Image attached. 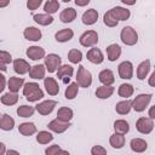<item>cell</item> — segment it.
<instances>
[{
  "label": "cell",
  "mask_w": 155,
  "mask_h": 155,
  "mask_svg": "<svg viewBox=\"0 0 155 155\" xmlns=\"http://www.w3.org/2000/svg\"><path fill=\"white\" fill-rule=\"evenodd\" d=\"M23 94L29 102H36L44 97V92L36 82H27L23 87Z\"/></svg>",
  "instance_id": "1"
},
{
  "label": "cell",
  "mask_w": 155,
  "mask_h": 155,
  "mask_svg": "<svg viewBox=\"0 0 155 155\" xmlns=\"http://www.w3.org/2000/svg\"><path fill=\"white\" fill-rule=\"evenodd\" d=\"M121 41L127 46H133L138 41V34L132 27H124L120 34Z\"/></svg>",
  "instance_id": "2"
},
{
  "label": "cell",
  "mask_w": 155,
  "mask_h": 155,
  "mask_svg": "<svg viewBox=\"0 0 155 155\" xmlns=\"http://www.w3.org/2000/svg\"><path fill=\"white\" fill-rule=\"evenodd\" d=\"M153 94L151 93H142L138 94L132 102H131V107L136 110V111H143L145 110V108L148 107V104L151 101Z\"/></svg>",
  "instance_id": "3"
},
{
  "label": "cell",
  "mask_w": 155,
  "mask_h": 155,
  "mask_svg": "<svg viewBox=\"0 0 155 155\" xmlns=\"http://www.w3.org/2000/svg\"><path fill=\"white\" fill-rule=\"evenodd\" d=\"M76 84L81 87H88L92 84V75L87 69H85L84 65H80L78 69Z\"/></svg>",
  "instance_id": "4"
},
{
  "label": "cell",
  "mask_w": 155,
  "mask_h": 155,
  "mask_svg": "<svg viewBox=\"0 0 155 155\" xmlns=\"http://www.w3.org/2000/svg\"><path fill=\"white\" fill-rule=\"evenodd\" d=\"M80 44L84 46V47H91V46H94L97 42H98V35H97V31L94 30H87L85 31L80 39H79Z\"/></svg>",
  "instance_id": "5"
},
{
  "label": "cell",
  "mask_w": 155,
  "mask_h": 155,
  "mask_svg": "<svg viewBox=\"0 0 155 155\" xmlns=\"http://www.w3.org/2000/svg\"><path fill=\"white\" fill-rule=\"evenodd\" d=\"M136 128H137L138 132H140L143 134H149L154 128L153 119H150V117H139L136 122Z\"/></svg>",
  "instance_id": "6"
},
{
  "label": "cell",
  "mask_w": 155,
  "mask_h": 155,
  "mask_svg": "<svg viewBox=\"0 0 155 155\" xmlns=\"http://www.w3.org/2000/svg\"><path fill=\"white\" fill-rule=\"evenodd\" d=\"M62 59L58 54L56 53H50L48 56H46L45 58V68L48 70V73H53L56 71L59 67H61Z\"/></svg>",
  "instance_id": "7"
},
{
  "label": "cell",
  "mask_w": 155,
  "mask_h": 155,
  "mask_svg": "<svg viewBox=\"0 0 155 155\" xmlns=\"http://www.w3.org/2000/svg\"><path fill=\"white\" fill-rule=\"evenodd\" d=\"M117 70H119V75L121 79H131L132 75H133V65L131 62L128 61H125V62H121L117 67Z\"/></svg>",
  "instance_id": "8"
},
{
  "label": "cell",
  "mask_w": 155,
  "mask_h": 155,
  "mask_svg": "<svg viewBox=\"0 0 155 155\" xmlns=\"http://www.w3.org/2000/svg\"><path fill=\"white\" fill-rule=\"evenodd\" d=\"M56 105H57V102H56V101L47 99V101H44V102L39 103V104L35 107V109H36L38 113L41 114V115H48V114L54 109Z\"/></svg>",
  "instance_id": "9"
},
{
  "label": "cell",
  "mask_w": 155,
  "mask_h": 155,
  "mask_svg": "<svg viewBox=\"0 0 155 155\" xmlns=\"http://www.w3.org/2000/svg\"><path fill=\"white\" fill-rule=\"evenodd\" d=\"M48 128L51 130V131H53V132H56V133H62V132H64L65 130H68L69 128V126H70V122L68 121H62V120H59V119H54V120H52L48 125Z\"/></svg>",
  "instance_id": "10"
},
{
  "label": "cell",
  "mask_w": 155,
  "mask_h": 155,
  "mask_svg": "<svg viewBox=\"0 0 155 155\" xmlns=\"http://www.w3.org/2000/svg\"><path fill=\"white\" fill-rule=\"evenodd\" d=\"M109 13L116 19V21H126L130 18V10L127 8H124V7H120V6H116V7H113Z\"/></svg>",
  "instance_id": "11"
},
{
  "label": "cell",
  "mask_w": 155,
  "mask_h": 155,
  "mask_svg": "<svg viewBox=\"0 0 155 155\" xmlns=\"http://www.w3.org/2000/svg\"><path fill=\"white\" fill-rule=\"evenodd\" d=\"M44 79H45V80H44V86H45V88H46V92H47L50 96H56V94H58V92H59V86H58L57 81H56L53 78H51V76L44 78Z\"/></svg>",
  "instance_id": "12"
},
{
  "label": "cell",
  "mask_w": 155,
  "mask_h": 155,
  "mask_svg": "<svg viewBox=\"0 0 155 155\" xmlns=\"http://www.w3.org/2000/svg\"><path fill=\"white\" fill-rule=\"evenodd\" d=\"M27 56L33 61H38L45 57V50L40 46H30L27 50Z\"/></svg>",
  "instance_id": "13"
},
{
  "label": "cell",
  "mask_w": 155,
  "mask_h": 155,
  "mask_svg": "<svg viewBox=\"0 0 155 155\" xmlns=\"http://www.w3.org/2000/svg\"><path fill=\"white\" fill-rule=\"evenodd\" d=\"M23 35L29 41H39L41 39V31H40V29H38L35 27H28V28H25Z\"/></svg>",
  "instance_id": "14"
},
{
  "label": "cell",
  "mask_w": 155,
  "mask_h": 155,
  "mask_svg": "<svg viewBox=\"0 0 155 155\" xmlns=\"http://www.w3.org/2000/svg\"><path fill=\"white\" fill-rule=\"evenodd\" d=\"M45 71H46L45 65H42V64H35V65L30 67V69H29V76L31 79L40 80V79H44L45 78Z\"/></svg>",
  "instance_id": "15"
},
{
  "label": "cell",
  "mask_w": 155,
  "mask_h": 155,
  "mask_svg": "<svg viewBox=\"0 0 155 155\" xmlns=\"http://www.w3.org/2000/svg\"><path fill=\"white\" fill-rule=\"evenodd\" d=\"M82 23L86 24V25H91V24H94L98 19V12L94 10V8H90L87 10L84 15H82Z\"/></svg>",
  "instance_id": "16"
},
{
  "label": "cell",
  "mask_w": 155,
  "mask_h": 155,
  "mask_svg": "<svg viewBox=\"0 0 155 155\" xmlns=\"http://www.w3.org/2000/svg\"><path fill=\"white\" fill-rule=\"evenodd\" d=\"M87 59L93 64H101L103 62L104 57H103V53L99 48H91L87 52Z\"/></svg>",
  "instance_id": "17"
},
{
  "label": "cell",
  "mask_w": 155,
  "mask_h": 155,
  "mask_svg": "<svg viewBox=\"0 0 155 155\" xmlns=\"http://www.w3.org/2000/svg\"><path fill=\"white\" fill-rule=\"evenodd\" d=\"M13 69H15V71H16L17 74L23 75V74H25V73L29 71L30 65H29V63H28L27 61L18 58V59H15V61H13Z\"/></svg>",
  "instance_id": "18"
},
{
  "label": "cell",
  "mask_w": 155,
  "mask_h": 155,
  "mask_svg": "<svg viewBox=\"0 0 155 155\" xmlns=\"http://www.w3.org/2000/svg\"><path fill=\"white\" fill-rule=\"evenodd\" d=\"M121 54V47L117 44H111L107 47V56L110 62L116 61Z\"/></svg>",
  "instance_id": "19"
},
{
  "label": "cell",
  "mask_w": 155,
  "mask_h": 155,
  "mask_svg": "<svg viewBox=\"0 0 155 155\" xmlns=\"http://www.w3.org/2000/svg\"><path fill=\"white\" fill-rule=\"evenodd\" d=\"M76 17V11L73 8V7H68V8H64L61 15H59V19L63 22V23H70L75 19Z\"/></svg>",
  "instance_id": "20"
},
{
  "label": "cell",
  "mask_w": 155,
  "mask_h": 155,
  "mask_svg": "<svg viewBox=\"0 0 155 155\" xmlns=\"http://www.w3.org/2000/svg\"><path fill=\"white\" fill-rule=\"evenodd\" d=\"M114 93V87L110 85H103L96 90V96L101 99H107Z\"/></svg>",
  "instance_id": "21"
},
{
  "label": "cell",
  "mask_w": 155,
  "mask_h": 155,
  "mask_svg": "<svg viewBox=\"0 0 155 155\" xmlns=\"http://www.w3.org/2000/svg\"><path fill=\"white\" fill-rule=\"evenodd\" d=\"M130 145H131V149H132L133 151H136V153H143V151H145L147 148H148L147 142H145L144 139H142V138H133V139L131 140Z\"/></svg>",
  "instance_id": "22"
},
{
  "label": "cell",
  "mask_w": 155,
  "mask_h": 155,
  "mask_svg": "<svg viewBox=\"0 0 155 155\" xmlns=\"http://www.w3.org/2000/svg\"><path fill=\"white\" fill-rule=\"evenodd\" d=\"M73 36H74V31H73L71 29H69V28H67V29H62V30L57 31L56 35H54V38H56V40H57L58 42H65V41H69L70 39H73Z\"/></svg>",
  "instance_id": "23"
},
{
  "label": "cell",
  "mask_w": 155,
  "mask_h": 155,
  "mask_svg": "<svg viewBox=\"0 0 155 155\" xmlns=\"http://www.w3.org/2000/svg\"><path fill=\"white\" fill-rule=\"evenodd\" d=\"M99 78V81L103 84V85H111L114 81H115V78H114V74L110 69H104L99 73L98 75Z\"/></svg>",
  "instance_id": "24"
},
{
  "label": "cell",
  "mask_w": 155,
  "mask_h": 155,
  "mask_svg": "<svg viewBox=\"0 0 155 155\" xmlns=\"http://www.w3.org/2000/svg\"><path fill=\"white\" fill-rule=\"evenodd\" d=\"M8 90L11 91V92H18L19 91V88L23 86V84H24V79L23 78H17V76H11L10 79H8Z\"/></svg>",
  "instance_id": "25"
},
{
  "label": "cell",
  "mask_w": 155,
  "mask_h": 155,
  "mask_svg": "<svg viewBox=\"0 0 155 155\" xmlns=\"http://www.w3.org/2000/svg\"><path fill=\"white\" fill-rule=\"evenodd\" d=\"M15 126V120L7 115V114H2L0 116V128L4 131H11Z\"/></svg>",
  "instance_id": "26"
},
{
  "label": "cell",
  "mask_w": 155,
  "mask_h": 155,
  "mask_svg": "<svg viewBox=\"0 0 155 155\" xmlns=\"http://www.w3.org/2000/svg\"><path fill=\"white\" fill-rule=\"evenodd\" d=\"M149 70H150V61L149 59H145L137 68V78L139 80H144L145 76H147V74L149 73Z\"/></svg>",
  "instance_id": "27"
},
{
  "label": "cell",
  "mask_w": 155,
  "mask_h": 155,
  "mask_svg": "<svg viewBox=\"0 0 155 155\" xmlns=\"http://www.w3.org/2000/svg\"><path fill=\"white\" fill-rule=\"evenodd\" d=\"M18 131L23 136H31L36 132V126L33 122H23L18 126Z\"/></svg>",
  "instance_id": "28"
},
{
  "label": "cell",
  "mask_w": 155,
  "mask_h": 155,
  "mask_svg": "<svg viewBox=\"0 0 155 155\" xmlns=\"http://www.w3.org/2000/svg\"><path fill=\"white\" fill-rule=\"evenodd\" d=\"M109 143H110V145H111L113 148H115V149H121V148L125 145V137H124V134L115 133V134L110 136Z\"/></svg>",
  "instance_id": "29"
},
{
  "label": "cell",
  "mask_w": 155,
  "mask_h": 155,
  "mask_svg": "<svg viewBox=\"0 0 155 155\" xmlns=\"http://www.w3.org/2000/svg\"><path fill=\"white\" fill-rule=\"evenodd\" d=\"M34 21L40 24V25H48L53 22V17L48 13H39V15H34L33 16Z\"/></svg>",
  "instance_id": "30"
},
{
  "label": "cell",
  "mask_w": 155,
  "mask_h": 155,
  "mask_svg": "<svg viewBox=\"0 0 155 155\" xmlns=\"http://www.w3.org/2000/svg\"><path fill=\"white\" fill-rule=\"evenodd\" d=\"M114 130H115V133L126 134L130 131V125L126 120H116L114 122Z\"/></svg>",
  "instance_id": "31"
},
{
  "label": "cell",
  "mask_w": 155,
  "mask_h": 155,
  "mask_svg": "<svg viewBox=\"0 0 155 155\" xmlns=\"http://www.w3.org/2000/svg\"><path fill=\"white\" fill-rule=\"evenodd\" d=\"M74 70H73V67L68 65V64H64V65H61L58 68V71H57V78L63 80L64 78H71Z\"/></svg>",
  "instance_id": "32"
},
{
  "label": "cell",
  "mask_w": 155,
  "mask_h": 155,
  "mask_svg": "<svg viewBox=\"0 0 155 155\" xmlns=\"http://www.w3.org/2000/svg\"><path fill=\"white\" fill-rule=\"evenodd\" d=\"M73 117V110L70 108H67V107H62L58 109V113H57V119L62 120V121H70Z\"/></svg>",
  "instance_id": "33"
},
{
  "label": "cell",
  "mask_w": 155,
  "mask_h": 155,
  "mask_svg": "<svg viewBox=\"0 0 155 155\" xmlns=\"http://www.w3.org/2000/svg\"><path fill=\"white\" fill-rule=\"evenodd\" d=\"M131 102L130 101H121V102H119L116 105H115V110H116V113L117 114H120V115H126V114H128L130 113V110H131Z\"/></svg>",
  "instance_id": "34"
},
{
  "label": "cell",
  "mask_w": 155,
  "mask_h": 155,
  "mask_svg": "<svg viewBox=\"0 0 155 155\" xmlns=\"http://www.w3.org/2000/svg\"><path fill=\"white\" fill-rule=\"evenodd\" d=\"M18 101V94L16 92H8V93H5L2 97H1V103L5 104V105H13L16 104Z\"/></svg>",
  "instance_id": "35"
},
{
  "label": "cell",
  "mask_w": 155,
  "mask_h": 155,
  "mask_svg": "<svg viewBox=\"0 0 155 155\" xmlns=\"http://www.w3.org/2000/svg\"><path fill=\"white\" fill-rule=\"evenodd\" d=\"M117 93H119L120 97L128 98L133 94V86L130 85V84H122V85H120V87L117 90Z\"/></svg>",
  "instance_id": "36"
},
{
  "label": "cell",
  "mask_w": 155,
  "mask_h": 155,
  "mask_svg": "<svg viewBox=\"0 0 155 155\" xmlns=\"http://www.w3.org/2000/svg\"><path fill=\"white\" fill-rule=\"evenodd\" d=\"M34 111H35V108L30 105H21L17 108V114L21 117H29L34 114Z\"/></svg>",
  "instance_id": "37"
},
{
  "label": "cell",
  "mask_w": 155,
  "mask_h": 155,
  "mask_svg": "<svg viewBox=\"0 0 155 155\" xmlns=\"http://www.w3.org/2000/svg\"><path fill=\"white\" fill-rule=\"evenodd\" d=\"M59 8V2L57 0H47L45 6H44V10L46 13L48 15H52V13H56Z\"/></svg>",
  "instance_id": "38"
},
{
  "label": "cell",
  "mask_w": 155,
  "mask_h": 155,
  "mask_svg": "<svg viewBox=\"0 0 155 155\" xmlns=\"http://www.w3.org/2000/svg\"><path fill=\"white\" fill-rule=\"evenodd\" d=\"M78 90H79V85L76 82H71L65 90V98L67 99H74L78 94Z\"/></svg>",
  "instance_id": "39"
},
{
  "label": "cell",
  "mask_w": 155,
  "mask_h": 155,
  "mask_svg": "<svg viewBox=\"0 0 155 155\" xmlns=\"http://www.w3.org/2000/svg\"><path fill=\"white\" fill-rule=\"evenodd\" d=\"M52 139H53V136L50 132H47V131H40L38 133V136H36V140L40 144H47Z\"/></svg>",
  "instance_id": "40"
},
{
  "label": "cell",
  "mask_w": 155,
  "mask_h": 155,
  "mask_svg": "<svg viewBox=\"0 0 155 155\" xmlns=\"http://www.w3.org/2000/svg\"><path fill=\"white\" fill-rule=\"evenodd\" d=\"M68 59H69L71 63L78 64V63L81 62V59H82V53H81V51L75 50V48L70 50V51L68 52Z\"/></svg>",
  "instance_id": "41"
},
{
  "label": "cell",
  "mask_w": 155,
  "mask_h": 155,
  "mask_svg": "<svg viewBox=\"0 0 155 155\" xmlns=\"http://www.w3.org/2000/svg\"><path fill=\"white\" fill-rule=\"evenodd\" d=\"M103 21H104V24H105V25H108V27H110V28L116 27V25H117V23H119V21H116V19H115L110 13H109V11L104 15Z\"/></svg>",
  "instance_id": "42"
},
{
  "label": "cell",
  "mask_w": 155,
  "mask_h": 155,
  "mask_svg": "<svg viewBox=\"0 0 155 155\" xmlns=\"http://www.w3.org/2000/svg\"><path fill=\"white\" fill-rule=\"evenodd\" d=\"M45 154H46V155H54V154H68V151L62 150V149L59 148V145L54 144V145L48 147V148L45 150Z\"/></svg>",
  "instance_id": "43"
},
{
  "label": "cell",
  "mask_w": 155,
  "mask_h": 155,
  "mask_svg": "<svg viewBox=\"0 0 155 155\" xmlns=\"http://www.w3.org/2000/svg\"><path fill=\"white\" fill-rule=\"evenodd\" d=\"M41 2H42V0H28L27 1V7H28V10L34 11L41 5Z\"/></svg>",
  "instance_id": "44"
},
{
  "label": "cell",
  "mask_w": 155,
  "mask_h": 155,
  "mask_svg": "<svg viewBox=\"0 0 155 155\" xmlns=\"http://www.w3.org/2000/svg\"><path fill=\"white\" fill-rule=\"evenodd\" d=\"M91 154L92 155H105L107 154V150L103 147H101V145H94L91 149Z\"/></svg>",
  "instance_id": "45"
},
{
  "label": "cell",
  "mask_w": 155,
  "mask_h": 155,
  "mask_svg": "<svg viewBox=\"0 0 155 155\" xmlns=\"http://www.w3.org/2000/svg\"><path fill=\"white\" fill-rule=\"evenodd\" d=\"M0 61L4 62L5 64H7V63H11V62H12V57H11V54H10L8 52H6V51H0Z\"/></svg>",
  "instance_id": "46"
},
{
  "label": "cell",
  "mask_w": 155,
  "mask_h": 155,
  "mask_svg": "<svg viewBox=\"0 0 155 155\" xmlns=\"http://www.w3.org/2000/svg\"><path fill=\"white\" fill-rule=\"evenodd\" d=\"M5 85H6V80H5V76L2 74H0V93L4 91L5 88Z\"/></svg>",
  "instance_id": "47"
},
{
  "label": "cell",
  "mask_w": 155,
  "mask_h": 155,
  "mask_svg": "<svg viewBox=\"0 0 155 155\" xmlns=\"http://www.w3.org/2000/svg\"><path fill=\"white\" fill-rule=\"evenodd\" d=\"M90 2V0H75V4L78 6H86Z\"/></svg>",
  "instance_id": "48"
},
{
  "label": "cell",
  "mask_w": 155,
  "mask_h": 155,
  "mask_svg": "<svg viewBox=\"0 0 155 155\" xmlns=\"http://www.w3.org/2000/svg\"><path fill=\"white\" fill-rule=\"evenodd\" d=\"M5 153H6V147H5L4 143L0 142V155H4Z\"/></svg>",
  "instance_id": "49"
},
{
  "label": "cell",
  "mask_w": 155,
  "mask_h": 155,
  "mask_svg": "<svg viewBox=\"0 0 155 155\" xmlns=\"http://www.w3.org/2000/svg\"><path fill=\"white\" fill-rule=\"evenodd\" d=\"M10 4V0H0V7H6Z\"/></svg>",
  "instance_id": "50"
},
{
  "label": "cell",
  "mask_w": 155,
  "mask_h": 155,
  "mask_svg": "<svg viewBox=\"0 0 155 155\" xmlns=\"http://www.w3.org/2000/svg\"><path fill=\"white\" fill-rule=\"evenodd\" d=\"M154 79H155V73H153L150 75V79H149V85L150 86H154Z\"/></svg>",
  "instance_id": "51"
},
{
  "label": "cell",
  "mask_w": 155,
  "mask_h": 155,
  "mask_svg": "<svg viewBox=\"0 0 155 155\" xmlns=\"http://www.w3.org/2000/svg\"><path fill=\"white\" fill-rule=\"evenodd\" d=\"M121 1L126 5H134L136 4V0H121Z\"/></svg>",
  "instance_id": "52"
},
{
  "label": "cell",
  "mask_w": 155,
  "mask_h": 155,
  "mask_svg": "<svg viewBox=\"0 0 155 155\" xmlns=\"http://www.w3.org/2000/svg\"><path fill=\"white\" fill-rule=\"evenodd\" d=\"M6 69H7V68H6V64L0 61V70H1V71H6Z\"/></svg>",
  "instance_id": "53"
},
{
  "label": "cell",
  "mask_w": 155,
  "mask_h": 155,
  "mask_svg": "<svg viewBox=\"0 0 155 155\" xmlns=\"http://www.w3.org/2000/svg\"><path fill=\"white\" fill-rule=\"evenodd\" d=\"M149 117H150V119H154V117H155V116H154V107H151L150 110H149Z\"/></svg>",
  "instance_id": "54"
},
{
  "label": "cell",
  "mask_w": 155,
  "mask_h": 155,
  "mask_svg": "<svg viewBox=\"0 0 155 155\" xmlns=\"http://www.w3.org/2000/svg\"><path fill=\"white\" fill-rule=\"evenodd\" d=\"M7 154H8V155H10V154H18V151H16V150H8Z\"/></svg>",
  "instance_id": "55"
},
{
  "label": "cell",
  "mask_w": 155,
  "mask_h": 155,
  "mask_svg": "<svg viewBox=\"0 0 155 155\" xmlns=\"http://www.w3.org/2000/svg\"><path fill=\"white\" fill-rule=\"evenodd\" d=\"M62 1H64V2H69L70 0H62Z\"/></svg>",
  "instance_id": "56"
}]
</instances>
